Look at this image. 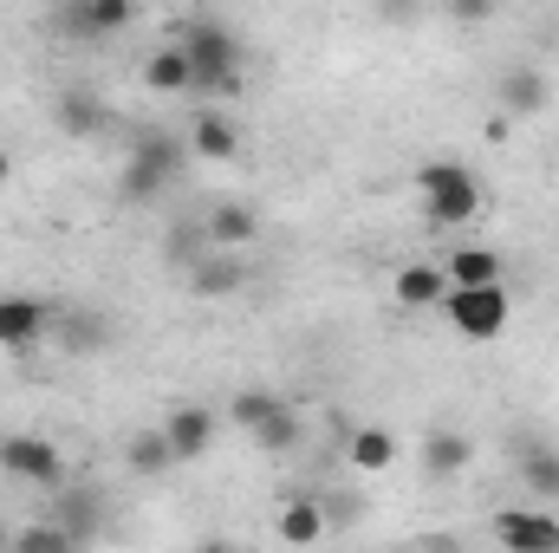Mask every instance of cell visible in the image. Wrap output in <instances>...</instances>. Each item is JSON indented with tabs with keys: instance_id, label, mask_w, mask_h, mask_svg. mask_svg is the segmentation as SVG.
Returning <instances> with one entry per match:
<instances>
[{
	"instance_id": "11",
	"label": "cell",
	"mask_w": 559,
	"mask_h": 553,
	"mask_svg": "<svg viewBox=\"0 0 559 553\" xmlns=\"http://www.w3.org/2000/svg\"><path fill=\"white\" fill-rule=\"evenodd\" d=\"M46 521H52V528H66V534H72V541L85 548V541H92V534L105 528V495H98V489H85V482H66Z\"/></svg>"
},
{
	"instance_id": "25",
	"label": "cell",
	"mask_w": 559,
	"mask_h": 553,
	"mask_svg": "<svg viewBox=\"0 0 559 553\" xmlns=\"http://www.w3.org/2000/svg\"><path fill=\"white\" fill-rule=\"evenodd\" d=\"M124 469H131L138 482H156V475H169V469H176V456H169L163 430H138V436L124 443Z\"/></svg>"
},
{
	"instance_id": "15",
	"label": "cell",
	"mask_w": 559,
	"mask_h": 553,
	"mask_svg": "<svg viewBox=\"0 0 559 553\" xmlns=\"http://www.w3.org/2000/svg\"><path fill=\"white\" fill-rule=\"evenodd\" d=\"M209 255H215V242H209V222H202V215H176V222L163 228V261H169L176 274H195Z\"/></svg>"
},
{
	"instance_id": "8",
	"label": "cell",
	"mask_w": 559,
	"mask_h": 553,
	"mask_svg": "<svg viewBox=\"0 0 559 553\" xmlns=\"http://www.w3.org/2000/svg\"><path fill=\"white\" fill-rule=\"evenodd\" d=\"M215 423H222V416L209 411V404H176V411H169V423H163V443H169L176 469L209 456V443H215Z\"/></svg>"
},
{
	"instance_id": "10",
	"label": "cell",
	"mask_w": 559,
	"mask_h": 553,
	"mask_svg": "<svg viewBox=\"0 0 559 553\" xmlns=\"http://www.w3.org/2000/svg\"><path fill=\"white\" fill-rule=\"evenodd\" d=\"M124 26H138V0H85V7L59 13V33H72V39H105Z\"/></svg>"
},
{
	"instance_id": "6",
	"label": "cell",
	"mask_w": 559,
	"mask_h": 553,
	"mask_svg": "<svg viewBox=\"0 0 559 553\" xmlns=\"http://www.w3.org/2000/svg\"><path fill=\"white\" fill-rule=\"evenodd\" d=\"M495 541L508 553H559V521L554 508H501L495 515Z\"/></svg>"
},
{
	"instance_id": "13",
	"label": "cell",
	"mask_w": 559,
	"mask_h": 553,
	"mask_svg": "<svg viewBox=\"0 0 559 553\" xmlns=\"http://www.w3.org/2000/svg\"><path fill=\"white\" fill-rule=\"evenodd\" d=\"M442 293H449L442 261H404V268L391 274V299H397L404 313H436V306H442Z\"/></svg>"
},
{
	"instance_id": "31",
	"label": "cell",
	"mask_w": 559,
	"mask_h": 553,
	"mask_svg": "<svg viewBox=\"0 0 559 553\" xmlns=\"http://www.w3.org/2000/svg\"><path fill=\"white\" fill-rule=\"evenodd\" d=\"M449 13L468 20V26H475V20H495V7H481V0H462V7H449Z\"/></svg>"
},
{
	"instance_id": "26",
	"label": "cell",
	"mask_w": 559,
	"mask_h": 553,
	"mask_svg": "<svg viewBox=\"0 0 559 553\" xmlns=\"http://www.w3.org/2000/svg\"><path fill=\"white\" fill-rule=\"evenodd\" d=\"M299 436H306V416L293 411V404H280V411L254 430V443H261L267 456H293V449H299Z\"/></svg>"
},
{
	"instance_id": "24",
	"label": "cell",
	"mask_w": 559,
	"mask_h": 553,
	"mask_svg": "<svg viewBox=\"0 0 559 553\" xmlns=\"http://www.w3.org/2000/svg\"><path fill=\"white\" fill-rule=\"evenodd\" d=\"M442 280L449 286H501V255L495 248H455L442 261Z\"/></svg>"
},
{
	"instance_id": "16",
	"label": "cell",
	"mask_w": 559,
	"mask_h": 553,
	"mask_svg": "<svg viewBox=\"0 0 559 553\" xmlns=\"http://www.w3.org/2000/svg\"><path fill=\"white\" fill-rule=\"evenodd\" d=\"M274 528H280V548H319L325 541V508L312 502V495H286L280 502V515H274Z\"/></svg>"
},
{
	"instance_id": "29",
	"label": "cell",
	"mask_w": 559,
	"mask_h": 553,
	"mask_svg": "<svg viewBox=\"0 0 559 553\" xmlns=\"http://www.w3.org/2000/svg\"><path fill=\"white\" fill-rule=\"evenodd\" d=\"M131 156L138 163H156V169H182V138L176 131H138V143H131Z\"/></svg>"
},
{
	"instance_id": "27",
	"label": "cell",
	"mask_w": 559,
	"mask_h": 553,
	"mask_svg": "<svg viewBox=\"0 0 559 553\" xmlns=\"http://www.w3.org/2000/svg\"><path fill=\"white\" fill-rule=\"evenodd\" d=\"M280 404H286V398H274V391H261V385H254V391H235V398H228V423L254 436V430H261V423H267V416L280 411Z\"/></svg>"
},
{
	"instance_id": "18",
	"label": "cell",
	"mask_w": 559,
	"mask_h": 553,
	"mask_svg": "<svg viewBox=\"0 0 559 553\" xmlns=\"http://www.w3.org/2000/svg\"><path fill=\"white\" fill-rule=\"evenodd\" d=\"M143 85H150L156 98H182V92H195V66H189V52H182V46H156V52L143 59Z\"/></svg>"
},
{
	"instance_id": "17",
	"label": "cell",
	"mask_w": 559,
	"mask_h": 553,
	"mask_svg": "<svg viewBox=\"0 0 559 553\" xmlns=\"http://www.w3.org/2000/svg\"><path fill=\"white\" fill-rule=\"evenodd\" d=\"M468 462H475V443H468L462 430H429V436H423V475H429V482H455Z\"/></svg>"
},
{
	"instance_id": "19",
	"label": "cell",
	"mask_w": 559,
	"mask_h": 553,
	"mask_svg": "<svg viewBox=\"0 0 559 553\" xmlns=\"http://www.w3.org/2000/svg\"><path fill=\"white\" fill-rule=\"evenodd\" d=\"M345 462H352L358 475H384V469L397 462V436H391L384 423H358L352 443H345Z\"/></svg>"
},
{
	"instance_id": "5",
	"label": "cell",
	"mask_w": 559,
	"mask_h": 553,
	"mask_svg": "<svg viewBox=\"0 0 559 553\" xmlns=\"http://www.w3.org/2000/svg\"><path fill=\"white\" fill-rule=\"evenodd\" d=\"M52 332H59L66 358H98V352H111V313H105V306H52Z\"/></svg>"
},
{
	"instance_id": "14",
	"label": "cell",
	"mask_w": 559,
	"mask_h": 553,
	"mask_svg": "<svg viewBox=\"0 0 559 553\" xmlns=\"http://www.w3.org/2000/svg\"><path fill=\"white\" fill-rule=\"evenodd\" d=\"M202 222H209L215 255H241L248 242H261V215H254V202H215Z\"/></svg>"
},
{
	"instance_id": "33",
	"label": "cell",
	"mask_w": 559,
	"mask_h": 553,
	"mask_svg": "<svg viewBox=\"0 0 559 553\" xmlns=\"http://www.w3.org/2000/svg\"><path fill=\"white\" fill-rule=\"evenodd\" d=\"M423 553H462V548H455V541H429Z\"/></svg>"
},
{
	"instance_id": "7",
	"label": "cell",
	"mask_w": 559,
	"mask_h": 553,
	"mask_svg": "<svg viewBox=\"0 0 559 553\" xmlns=\"http://www.w3.org/2000/svg\"><path fill=\"white\" fill-rule=\"evenodd\" d=\"M52 332V306L33 293H0V345L7 352H33Z\"/></svg>"
},
{
	"instance_id": "2",
	"label": "cell",
	"mask_w": 559,
	"mask_h": 553,
	"mask_svg": "<svg viewBox=\"0 0 559 553\" xmlns=\"http://www.w3.org/2000/svg\"><path fill=\"white\" fill-rule=\"evenodd\" d=\"M417 189H423V215L436 228H462V222H475L488 209V189L475 183L468 163H423Z\"/></svg>"
},
{
	"instance_id": "22",
	"label": "cell",
	"mask_w": 559,
	"mask_h": 553,
	"mask_svg": "<svg viewBox=\"0 0 559 553\" xmlns=\"http://www.w3.org/2000/svg\"><path fill=\"white\" fill-rule=\"evenodd\" d=\"M182 280H189V293H195V299H228V293H241V286H248V268H241L235 255H209L195 274H182Z\"/></svg>"
},
{
	"instance_id": "9",
	"label": "cell",
	"mask_w": 559,
	"mask_h": 553,
	"mask_svg": "<svg viewBox=\"0 0 559 553\" xmlns=\"http://www.w3.org/2000/svg\"><path fill=\"white\" fill-rule=\"evenodd\" d=\"M495 105H501L508 118H540V111L554 105V79H547L540 66H508L501 85H495Z\"/></svg>"
},
{
	"instance_id": "28",
	"label": "cell",
	"mask_w": 559,
	"mask_h": 553,
	"mask_svg": "<svg viewBox=\"0 0 559 553\" xmlns=\"http://www.w3.org/2000/svg\"><path fill=\"white\" fill-rule=\"evenodd\" d=\"M13 553H85L66 528H52V521H26L20 534H13Z\"/></svg>"
},
{
	"instance_id": "23",
	"label": "cell",
	"mask_w": 559,
	"mask_h": 553,
	"mask_svg": "<svg viewBox=\"0 0 559 553\" xmlns=\"http://www.w3.org/2000/svg\"><path fill=\"white\" fill-rule=\"evenodd\" d=\"M169 183H176L169 169L124 156V169H118V202H131V209H143V202H163V196H169Z\"/></svg>"
},
{
	"instance_id": "34",
	"label": "cell",
	"mask_w": 559,
	"mask_h": 553,
	"mask_svg": "<svg viewBox=\"0 0 559 553\" xmlns=\"http://www.w3.org/2000/svg\"><path fill=\"white\" fill-rule=\"evenodd\" d=\"M7 176H13V156H7V150H0V189H7Z\"/></svg>"
},
{
	"instance_id": "32",
	"label": "cell",
	"mask_w": 559,
	"mask_h": 553,
	"mask_svg": "<svg viewBox=\"0 0 559 553\" xmlns=\"http://www.w3.org/2000/svg\"><path fill=\"white\" fill-rule=\"evenodd\" d=\"M195 553H241V548H235V541H222V534H215V541H202V548H195Z\"/></svg>"
},
{
	"instance_id": "21",
	"label": "cell",
	"mask_w": 559,
	"mask_h": 553,
	"mask_svg": "<svg viewBox=\"0 0 559 553\" xmlns=\"http://www.w3.org/2000/svg\"><path fill=\"white\" fill-rule=\"evenodd\" d=\"M514 475H521V489H527V502H534V508H554V502H559V449H547V443H540V449H527Z\"/></svg>"
},
{
	"instance_id": "30",
	"label": "cell",
	"mask_w": 559,
	"mask_h": 553,
	"mask_svg": "<svg viewBox=\"0 0 559 553\" xmlns=\"http://www.w3.org/2000/svg\"><path fill=\"white\" fill-rule=\"evenodd\" d=\"M319 508H325V534H332V528H358V515H365L358 495H325Z\"/></svg>"
},
{
	"instance_id": "4",
	"label": "cell",
	"mask_w": 559,
	"mask_h": 553,
	"mask_svg": "<svg viewBox=\"0 0 559 553\" xmlns=\"http://www.w3.org/2000/svg\"><path fill=\"white\" fill-rule=\"evenodd\" d=\"M0 475L59 495V489H66V456H59V443H46V436H33V430H13V436H0Z\"/></svg>"
},
{
	"instance_id": "12",
	"label": "cell",
	"mask_w": 559,
	"mask_h": 553,
	"mask_svg": "<svg viewBox=\"0 0 559 553\" xmlns=\"http://www.w3.org/2000/svg\"><path fill=\"white\" fill-rule=\"evenodd\" d=\"M52 125L66 131V138H98L105 125H111V105L98 98V92H85V85H66L59 98H52Z\"/></svg>"
},
{
	"instance_id": "3",
	"label": "cell",
	"mask_w": 559,
	"mask_h": 553,
	"mask_svg": "<svg viewBox=\"0 0 559 553\" xmlns=\"http://www.w3.org/2000/svg\"><path fill=\"white\" fill-rule=\"evenodd\" d=\"M436 313H442L462 339H501V332H508L514 299H508V286H449Z\"/></svg>"
},
{
	"instance_id": "1",
	"label": "cell",
	"mask_w": 559,
	"mask_h": 553,
	"mask_svg": "<svg viewBox=\"0 0 559 553\" xmlns=\"http://www.w3.org/2000/svg\"><path fill=\"white\" fill-rule=\"evenodd\" d=\"M169 46H182L189 52V66H195V92H209V98H228V92H241V39L222 26V20H182L176 33H169Z\"/></svg>"
},
{
	"instance_id": "20",
	"label": "cell",
	"mask_w": 559,
	"mask_h": 553,
	"mask_svg": "<svg viewBox=\"0 0 559 553\" xmlns=\"http://www.w3.org/2000/svg\"><path fill=\"white\" fill-rule=\"evenodd\" d=\"M189 150H195V156H209V163L241 156V131H235V118H228V111H202V118L189 125Z\"/></svg>"
}]
</instances>
